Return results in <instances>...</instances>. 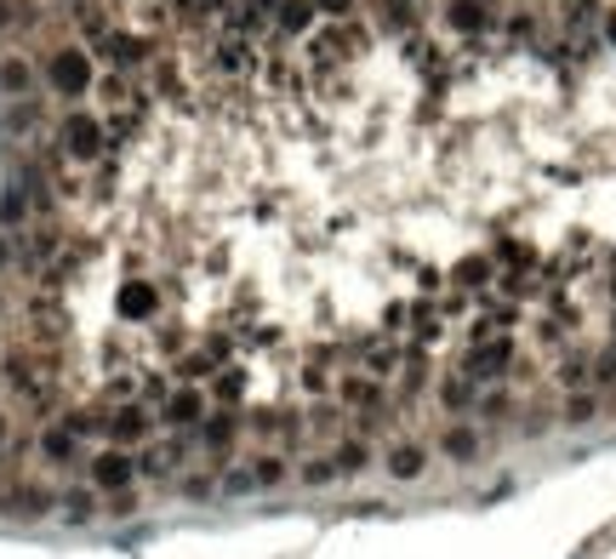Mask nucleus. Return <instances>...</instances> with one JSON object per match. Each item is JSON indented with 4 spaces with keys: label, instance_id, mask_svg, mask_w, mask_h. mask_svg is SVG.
<instances>
[{
    "label": "nucleus",
    "instance_id": "1",
    "mask_svg": "<svg viewBox=\"0 0 616 559\" xmlns=\"http://www.w3.org/2000/svg\"><path fill=\"white\" fill-rule=\"evenodd\" d=\"M98 57L86 41H64V46H52L46 52V64H41V86L52 98H64V103H80V98H92V86H98Z\"/></svg>",
    "mask_w": 616,
    "mask_h": 559
},
{
    "label": "nucleus",
    "instance_id": "2",
    "mask_svg": "<svg viewBox=\"0 0 616 559\" xmlns=\"http://www.w3.org/2000/svg\"><path fill=\"white\" fill-rule=\"evenodd\" d=\"M57 149H64L75 166H86V171H98V166H109L114 155V143H109V126H103V114H92V109H69L64 121H57Z\"/></svg>",
    "mask_w": 616,
    "mask_h": 559
},
{
    "label": "nucleus",
    "instance_id": "3",
    "mask_svg": "<svg viewBox=\"0 0 616 559\" xmlns=\"http://www.w3.org/2000/svg\"><path fill=\"white\" fill-rule=\"evenodd\" d=\"M439 23H446V35H457L462 46H474V41L496 35V7H485V0H446V7H439Z\"/></svg>",
    "mask_w": 616,
    "mask_h": 559
},
{
    "label": "nucleus",
    "instance_id": "4",
    "mask_svg": "<svg viewBox=\"0 0 616 559\" xmlns=\"http://www.w3.org/2000/svg\"><path fill=\"white\" fill-rule=\"evenodd\" d=\"M132 480H137V451H126V446H103L86 462V485L92 491H126Z\"/></svg>",
    "mask_w": 616,
    "mask_h": 559
},
{
    "label": "nucleus",
    "instance_id": "5",
    "mask_svg": "<svg viewBox=\"0 0 616 559\" xmlns=\"http://www.w3.org/2000/svg\"><path fill=\"white\" fill-rule=\"evenodd\" d=\"M166 309V291L160 280H126L121 286V298H114V314L126 320V326H149V320Z\"/></svg>",
    "mask_w": 616,
    "mask_h": 559
},
{
    "label": "nucleus",
    "instance_id": "6",
    "mask_svg": "<svg viewBox=\"0 0 616 559\" xmlns=\"http://www.w3.org/2000/svg\"><path fill=\"white\" fill-rule=\"evenodd\" d=\"M46 86H41V69H35V57L29 52H0V98L18 103V98H41Z\"/></svg>",
    "mask_w": 616,
    "mask_h": 559
},
{
    "label": "nucleus",
    "instance_id": "7",
    "mask_svg": "<svg viewBox=\"0 0 616 559\" xmlns=\"http://www.w3.org/2000/svg\"><path fill=\"white\" fill-rule=\"evenodd\" d=\"M366 18L377 35H389V41H411L417 35V0H360Z\"/></svg>",
    "mask_w": 616,
    "mask_h": 559
},
{
    "label": "nucleus",
    "instance_id": "8",
    "mask_svg": "<svg viewBox=\"0 0 616 559\" xmlns=\"http://www.w3.org/2000/svg\"><path fill=\"white\" fill-rule=\"evenodd\" d=\"M35 451H41L52 468H69V462H80V434H69L64 423L52 417V423L35 434Z\"/></svg>",
    "mask_w": 616,
    "mask_h": 559
},
{
    "label": "nucleus",
    "instance_id": "9",
    "mask_svg": "<svg viewBox=\"0 0 616 559\" xmlns=\"http://www.w3.org/2000/svg\"><path fill=\"white\" fill-rule=\"evenodd\" d=\"M0 508L12 519H41L46 508H57V496L46 485H12V491H0Z\"/></svg>",
    "mask_w": 616,
    "mask_h": 559
},
{
    "label": "nucleus",
    "instance_id": "10",
    "mask_svg": "<svg viewBox=\"0 0 616 559\" xmlns=\"http://www.w3.org/2000/svg\"><path fill=\"white\" fill-rule=\"evenodd\" d=\"M35 223V205H29V194L12 183V189H0V234H18Z\"/></svg>",
    "mask_w": 616,
    "mask_h": 559
},
{
    "label": "nucleus",
    "instance_id": "11",
    "mask_svg": "<svg viewBox=\"0 0 616 559\" xmlns=\"http://www.w3.org/2000/svg\"><path fill=\"white\" fill-rule=\"evenodd\" d=\"M439 451H446L451 462H474V457H480V428H468V423H451L446 434H439Z\"/></svg>",
    "mask_w": 616,
    "mask_h": 559
},
{
    "label": "nucleus",
    "instance_id": "12",
    "mask_svg": "<svg viewBox=\"0 0 616 559\" xmlns=\"http://www.w3.org/2000/svg\"><path fill=\"white\" fill-rule=\"evenodd\" d=\"M423 468H428V451L423 446H411V439H405V446H389V474L394 480H417Z\"/></svg>",
    "mask_w": 616,
    "mask_h": 559
},
{
    "label": "nucleus",
    "instance_id": "13",
    "mask_svg": "<svg viewBox=\"0 0 616 559\" xmlns=\"http://www.w3.org/2000/svg\"><path fill=\"white\" fill-rule=\"evenodd\" d=\"M41 7L35 0H0V35H18V29H35Z\"/></svg>",
    "mask_w": 616,
    "mask_h": 559
},
{
    "label": "nucleus",
    "instance_id": "14",
    "mask_svg": "<svg viewBox=\"0 0 616 559\" xmlns=\"http://www.w3.org/2000/svg\"><path fill=\"white\" fill-rule=\"evenodd\" d=\"M57 508H64L69 519H92V508H98V491H92V485H75V491L57 496Z\"/></svg>",
    "mask_w": 616,
    "mask_h": 559
},
{
    "label": "nucleus",
    "instance_id": "15",
    "mask_svg": "<svg viewBox=\"0 0 616 559\" xmlns=\"http://www.w3.org/2000/svg\"><path fill=\"white\" fill-rule=\"evenodd\" d=\"M314 7H320V18H326V23H343V18L360 12V0H314Z\"/></svg>",
    "mask_w": 616,
    "mask_h": 559
},
{
    "label": "nucleus",
    "instance_id": "16",
    "mask_svg": "<svg viewBox=\"0 0 616 559\" xmlns=\"http://www.w3.org/2000/svg\"><path fill=\"white\" fill-rule=\"evenodd\" d=\"M18 269V241H12V234H0V280H7Z\"/></svg>",
    "mask_w": 616,
    "mask_h": 559
},
{
    "label": "nucleus",
    "instance_id": "17",
    "mask_svg": "<svg viewBox=\"0 0 616 559\" xmlns=\"http://www.w3.org/2000/svg\"><path fill=\"white\" fill-rule=\"evenodd\" d=\"M12 446V423H7V411H0V451Z\"/></svg>",
    "mask_w": 616,
    "mask_h": 559
},
{
    "label": "nucleus",
    "instance_id": "18",
    "mask_svg": "<svg viewBox=\"0 0 616 559\" xmlns=\"http://www.w3.org/2000/svg\"><path fill=\"white\" fill-rule=\"evenodd\" d=\"M605 41H611V46H616V7H611V12H605Z\"/></svg>",
    "mask_w": 616,
    "mask_h": 559
},
{
    "label": "nucleus",
    "instance_id": "19",
    "mask_svg": "<svg viewBox=\"0 0 616 559\" xmlns=\"http://www.w3.org/2000/svg\"><path fill=\"white\" fill-rule=\"evenodd\" d=\"M7 309H12V303H7V291H0V320H7Z\"/></svg>",
    "mask_w": 616,
    "mask_h": 559
},
{
    "label": "nucleus",
    "instance_id": "20",
    "mask_svg": "<svg viewBox=\"0 0 616 559\" xmlns=\"http://www.w3.org/2000/svg\"><path fill=\"white\" fill-rule=\"evenodd\" d=\"M485 7H503V0H485Z\"/></svg>",
    "mask_w": 616,
    "mask_h": 559
},
{
    "label": "nucleus",
    "instance_id": "21",
    "mask_svg": "<svg viewBox=\"0 0 616 559\" xmlns=\"http://www.w3.org/2000/svg\"><path fill=\"white\" fill-rule=\"evenodd\" d=\"M121 7H132V0H121Z\"/></svg>",
    "mask_w": 616,
    "mask_h": 559
}]
</instances>
